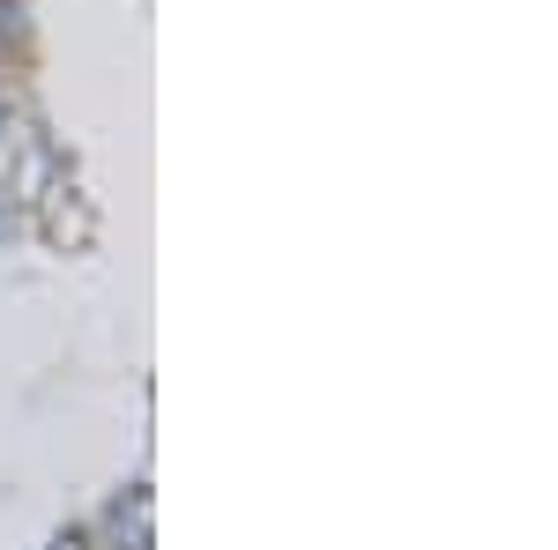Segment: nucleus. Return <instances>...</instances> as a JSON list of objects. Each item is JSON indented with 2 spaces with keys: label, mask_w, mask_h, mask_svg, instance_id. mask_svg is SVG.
<instances>
[{
  "label": "nucleus",
  "mask_w": 558,
  "mask_h": 550,
  "mask_svg": "<svg viewBox=\"0 0 558 550\" xmlns=\"http://www.w3.org/2000/svg\"><path fill=\"white\" fill-rule=\"evenodd\" d=\"M15 149H23V112L0 97V179H8V164H15Z\"/></svg>",
  "instance_id": "f257e3e1"
}]
</instances>
